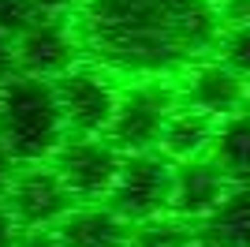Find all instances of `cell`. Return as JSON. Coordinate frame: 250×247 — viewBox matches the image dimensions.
I'll list each match as a JSON object with an SVG mask.
<instances>
[{
    "label": "cell",
    "instance_id": "cell-12",
    "mask_svg": "<svg viewBox=\"0 0 250 247\" xmlns=\"http://www.w3.org/2000/svg\"><path fill=\"white\" fill-rule=\"evenodd\" d=\"M217 124L213 116L198 113V109H187V105H176L165 120V131H161V150H165L168 161H198L213 146V135H217Z\"/></svg>",
    "mask_w": 250,
    "mask_h": 247
},
{
    "label": "cell",
    "instance_id": "cell-1",
    "mask_svg": "<svg viewBox=\"0 0 250 247\" xmlns=\"http://www.w3.org/2000/svg\"><path fill=\"white\" fill-rule=\"evenodd\" d=\"M79 30L104 68L161 79L202 64L224 23L217 0H83Z\"/></svg>",
    "mask_w": 250,
    "mask_h": 247
},
{
    "label": "cell",
    "instance_id": "cell-11",
    "mask_svg": "<svg viewBox=\"0 0 250 247\" xmlns=\"http://www.w3.org/2000/svg\"><path fill=\"white\" fill-rule=\"evenodd\" d=\"M56 236L63 247H131V225L112 210L86 206L63 217L56 225Z\"/></svg>",
    "mask_w": 250,
    "mask_h": 247
},
{
    "label": "cell",
    "instance_id": "cell-3",
    "mask_svg": "<svg viewBox=\"0 0 250 247\" xmlns=\"http://www.w3.org/2000/svg\"><path fill=\"white\" fill-rule=\"evenodd\" d=\"M172 187H176V165L165 154H127L108 191V210L120 214L127 225L165 217L172 210Z\"/></svg>",
    "mask_w": 250,
    "mask_h": 247
},
{
    "label": "cell",
    "instance_id": "cell-17",
    "mask_svg": "<svg viewBox=\"0 0 250 247\" xmlns=\"http://www.w3.org/2000/svg\"><path fill=\"white\" fill-rule=\"evenodd\" d=\"M42 19L45 11L38 8V0H0V34H8L11 41H19Z\"/></svg>",
    "mask_w": 250,
    "mask_h": 247
},
{
    "label": "cell",
    "instance_id": "cell-14",
    "mask_svg": "<svg viewBox=\"0 0 250 247\" xmlns=\"http://www.w3.org/2000/svg\"><path fill=\"white\" fill-rule=\"evenodd\" d=\"M209 161L231 187H250V113H235L217 124Z\"/></svg>",
    "mask_w": 250,
    "mask_h": 247
},
{
    "label": "cell",
    "instance_id": "cell-4",
    "mask_svg": "<svg viewBox=\"0 0 250 247\" xmlns=\"http://www.w3.org/2000/svg\"><path fill=\"white\" fill-rule=\"evenodd\" d=\"M172 109H176V98L161 79L138 82V86L120 94V105H116V116L108 124L104 139L124 157L153 154V146H161V131H165V120Z\"/></svg>",
    "mask_w": 250,
    "mask_h": 247
},
{
    "label": "cell",
    "instance_id": "cell-15",
    "mask_svg": "<svg viewBox=\"0 0 250 247\" xmlns=\"http://www.w3.org/2000/svg\"><path fill=\"white\" fill-rule=\"evenodd\" d=\"M131 247H198V228L176 214H165L131 228Z\"/></svg>",
    "mask_w": 250,
    "mask_h": 247
},
{
    "label": "cell",
    "instance_id": "cell-19",
    "mask_svg": "<svg viewBox=\"0 0 250 247\" xmlns=\"http://www.w3.org/2000/svg\"><path fill=\"white\" fill-rule=\"evenodd\" d=\"M22 232H19V221L11 217L8 202H0V247H19Z\"/></svg>",
    "mask_w": 250,
    "mask_h": 247
},
{
    "label": "cell",
    "instance_id": "cell-16",
    "mask_svg": "<svg viewBox=\"0 0 250 247\" xmlns=\"http://www.w3.org/2000/svg\"><path fill=\"white\" fill-rule=\"evenodd\" d=\"M217 60L250 82V26H224L217 41Z\"/></svg>",
    "mask_w": 250,
    "mask_h": 247
},
{
    "label": "cell",
    "instance_id": "cell-24",
    "mask_svg": "<svg viewBox=\"0 0 250 247\" xmlns=\"http://www.w3.org/2000/svg\"><path fill=\"white\" fill-rule=\"evenodd\" d=\"M247 113H250V98H247Z\"/></svg>",
    "mask_w": 250,
    "mask_h": 247
},
{
    "label": "cell",
    "instance_id": "cell-23",
    "mask_svg": "<svg viewBox=\"0 0 250 247\" xmlns=\"http://www.w3.org/2000/svg\"><path fill=\"white\" fill-rule=\"evenodd\" d=\"M75 4H83V0H38V8H42L45 15H56V11H67V8H75Z\"/></svg>",
    "mask_w": 250,
    "mask_h": 247
},
{
    "label": "cell",
    "instance_id": "cell-18",
    "mask_svg": "<svg viewBox=\"0 0 250 247\" xmlns=\"http://www.w3.org/2000/svg\"><path fill=\"white\" fill-rule=\"evenodd\" d=\"M224 26H250V0H217Z\"/></svg>",
    "mask_w": 250,
    "mask_h": 247
},
{
    "label": "cell",
    "instance_id": "cell-9",
    "mask_svg": "<svg viewBox=\"0 0 250 247\" xmlns=\"http://www.w3.org/2000/svg\"><path fill=\"white\" fill-rule=\"evenodd\" d=\"M79 60V38L63 19L45 15L34 30H26L15 41V64L19 75H34V79H60L67 75Z\"/></svg>",
    "mask_w": 250,
    "mask_h": 247
},
{
    "label": "cell",
    "instance_id": "cell-5",
    "mask_svg": "<svg viewBox=\"0 0 250 247\" xmlns=\"http://www.w3.org/2000/svg\"><path fill=\"white\" fill-rule=\"evenodd\" d=\"M52 86L67 131H75V139H104L120 105V90L112 86V79L97 68H71Z\"/></svg>",
    "mask_w": 250,
    "mask_h": 247
},
{
    "label": "cell",
    "instance_id": "cell-10",
    "mask_svg": "<svg viewBox=\"0 0 250 247\" xmlns=\"http://www.w3.org/2000/svg\"><path fill=\"white\" fill-rule=\"evenodd\" d=\"M231 191V184L220 176V169L206 157L187 161L176 169V187H172V214L183 221H206L220 206V198Z\"/></svg>",
    "mask_w": 250,
    "mask_h": 247
},
{
    "label": "cell",
    "instance_id": "cell-22",
    "mask_svg": "<svg viewBox=\"0 0 250 247\" xmlns=\"http://www.w3.org/2000/svg\"><path fill=\"white\" fill-rule=\"evenodd\" d=\"M11 180H15V157L8 154V146L0 143V195H8Z\"/></svg>",
    "mask_w": 250,
    "mask_h": 247
},
{
    "label": "cell",
    "instance_id": "cell-7",
    "mask_svg": "<svg viewBox=\"0 0 250 247\" xmlns=\"http://www.w3.org/2000/svg\"><path fill=\"white\" fill-rule=\"evenodd\" d=\"M8 210L19 228H56L75 210V195L63 187L52 165H34L26 173H15L8 187Z\"/></svg>",
    "mask_w": 250,
    "mask_h": 247
},
{
    "label": "cell",
    "instance_id": "cell-8",
    "mask_svg": "<svg viewBox=\"0 0 250 247\" xmlns=\"http://www.w3.org/2000/svg\"><path fill=\"white\" fill-rule=\"evenodd\" d=\"M250 98V82H243L235 72H228L220 60H202L183 72L179 82V105L198 109L213 120H228L243 113Z\"/></svg>",
    "mask_w": 250,
    "mask_h": 247
},
{
    "label": "cell",
    "instance_id": "cell-2",
    "mask_svg": "<svg viewBox=\"0 0 250 247\" xmlns=\"http://www.w3.org/2000/svg\"><path fill=\"white\" fill-rule=\"evenodd\" d=\"M56 86L34 75H11L0 82V143L15 161H52L67 139Z\"/></svg>",
    "mask_w": 250,
    "mask_h": 247
},
{
    "label": "cell",
    "instance_id": "cell-13",
    "mask_svg": "<svg viewBox=\"0 0 250 247\" xmlns=\"http://www.w3.org/2000/svg\"><path fill=\"white\" fill-rule=\"evenodd\" d=\"M198 247H250V187H231L206 221H198Z\"/></svg>",
    "mask_w": 250,
    "mask_h": 247
},
{
    "label": "cell",
    "instance_id": "cell-20",
    "mask_svg": "<svg viewBox=\"0 0 250 247\" xmlns=\"http://www.w3.org/2000/svg\"><path fill=\"white\" fill-rule=\"evenodd\" d=\"M19 75V64H15V41L8 34H0V82Z\"/></svg>",
    "mask_w": 250,
    "mask_h": 247
},
{
    "label": "cell",
    "instance_id": "cell-21",
    "mask_svg": "<svg viewBox=\"0 0 250 247\" xmlns=\"http://www.w3.org/2000/svg\"><path fill=\"white\" fill-rule=\"evenodd\" d=\"M19 247H63V244L56 236V228H34L19 240Z\"/></svg>",
    "mask_w": 250,
    "mask_h": 247
},
{
    "label": "cell",
    "instance_id": "cell-6",
    "mask_svg": "<svg viewBox=\"0 0 250 247\" xmlns=\"http://www.w3.org/2000/svg\"><path fill=\"white\" fill-rule=\"evenodd\" d=\"M120 161H124V154L108 139H67L52 154V169L63 180V187L75 195V202L108 198Z\"/></svg>",
    "mask_w": 250,
    "mask_h": 247
}]
</instances>
